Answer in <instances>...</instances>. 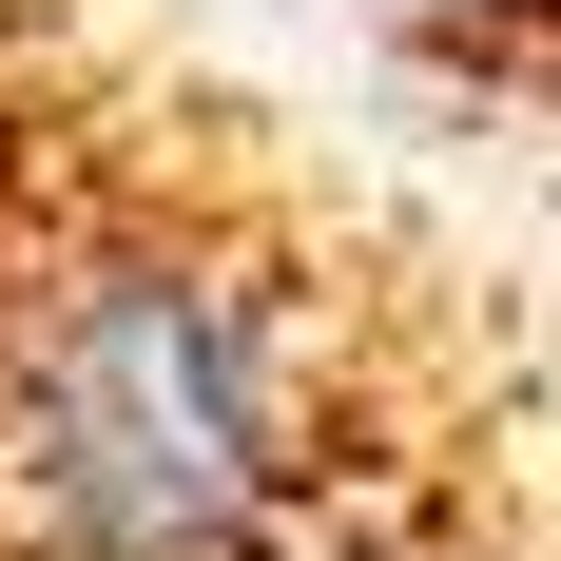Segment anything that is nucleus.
<instances>
[{
    "instance_id": "obj_1",
    "label": "nucleus",
    "mask_w": 561,
    "mask_h": 561,
    "mask_svg": "<svg viewBox=\"0 0 561 561\" xmlns=\"http://www.w3.org/2000/svg\"><path fill=\"white\" fill-rule=\"evenodd\" d=\"M0 561H523V310L156 0H0Z\"/></svg>"
},
{
    "instance_id": "obj_2",
    "label": "nucleus",
    "mask_w": 561,
    "mask_h": 561,
    "mask_svg": "<svg viewBox=\"0 0 561 561\" xmlns=\"http://www.w3.org/2000/svg\"><path fill=\"white\" fill-rule=\"evenodd\" d=\"M348 20H368V39L388 58H426V78H446L465 116H542V0H348Z\"/></svg>"
}]
</instances>
